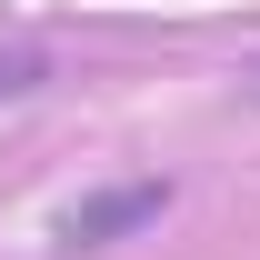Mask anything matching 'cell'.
I'll return each instance as SVG.
<instances>
[{
  "label": "cell",
  "instance_id": "obj_3",
  "mask_svg": "<svg viewBox=\"0 0 260 260\" xmlns=\"http://www.w3.org/2000/svg\"><path fill=\"white\" fill-rule=\"evenodd\" d=\"M240 90H250V100H260V60H250V70H240Z\"/></svg>",
  "mask_w": 260,
  "mask_h": 260
},
{
  "label": "cell",
  "instance_id": "obj_1",
  "mask_svg": "<svg viewBox=\"0 0 260 260\" xmlns=\"http://www.w3.org/2000/svg\"><path fill=\"white\" fill-rule=\"evenodd\" d=\"M170 210V180H130V190H100V200H80V210H60V250H110V240H130V230H150Z\"/></svg>",
  "mask_w": 260,
  "mask_h": 260
},
{
  "label": "cell",
  "instance_id": "obj_2",
  "mask_svg": "<svg viewBox=\"0 0 260 260\" xmlns=\"http://www.w3.org/2000/svg\"><path fill=\"white\" fill-rule=\"evenodd\" d=\"M40 80H50V50L40 40H0V100H30Z\"/></svg>",
  "mask_w": 260,
  "mask_h": 260
}]
</instances>
